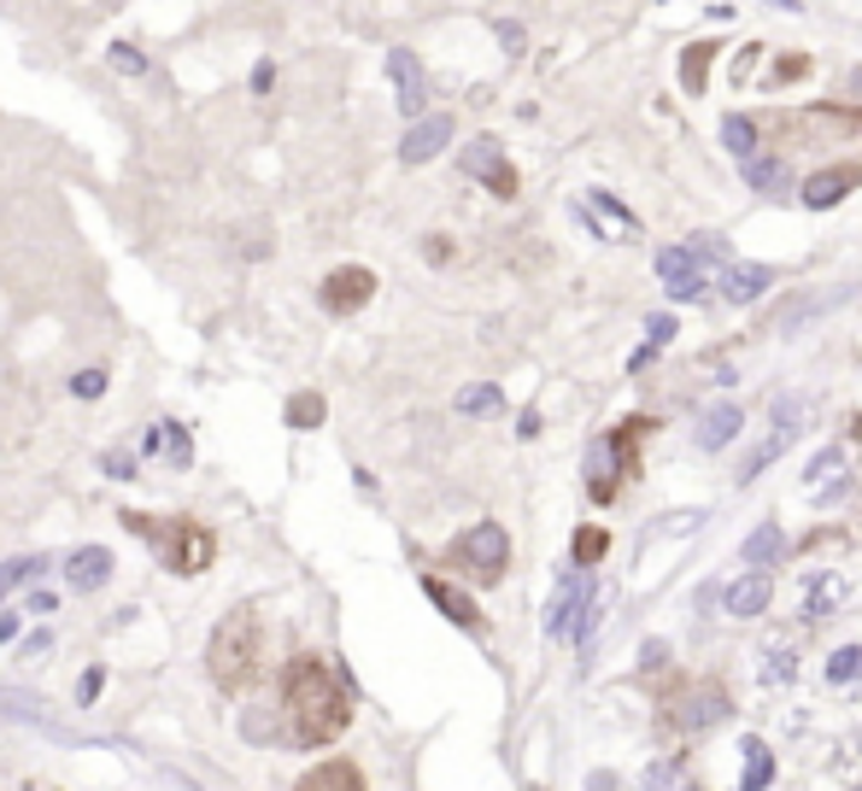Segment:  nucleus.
I'll use <instances>...</instances> for the list:
<instances>
[{
  "instance_id": "obj_32",
  "label": "nucleus",
  "mask_w": 862,
  "mask_h": 791,
  "mask_svg": "<svg viewBox=\"0 0 862 791\" xmlns=\"http://www.w3.org/2000/svg\"><path fill=\"white\" fill-rule=\"evenodd\" d=\"M675 328H681V323H675V317H663V311H657V317L646 323V346H669V341H675Z\"/></svg>"
},
{
  "instance_id": "obj_8",
  "label": "nucleus",
  "mask_w": 862,
  "mask_h": 791,
  "mask_svg": "<svg viewBox=\"0 0 862 791\" xmlns=\"http://www.w3.org/2000/svg\"><path fill=\"white\" fill-rule=\"evenodd\" d=\"M587 598H592V580H587L581 569H564L558 592H551V610H546V633H551V639H564V633H569V616L581 610Z\"/></svg>"
},
{
  "instance_id": "obj_2",
  "label": "nucleus",
  "mask_w": 862,
  "mask_h": 791,
  "mask_svg": "<svg viewBox=\"0 0 862 791\" xmlns=\"http://www.w3.org/2000/svg\"><path fill=\"white\" fill-rule=\"evenodd\" d=\"M387 77H394V100H399V112L417 123L428 118V71H423V59L410 53V48H387Z\"/></svg>"
},
{
  "instance_id": "obj_40",
  "label": "nucleus",
  "mask_w": 862,
  "mask_h": 791,
  "mask_svg": "<svg viewBox=\"0 0 862 791\" xmlns=\"http://www.w3.org/2000/svg\"><path fill=\"white\" fill-rule=\"evenodd\" d=\"M499 41H505V53H523V30L517 24H499Z\"/></svg>"
},
{
  "instance_id": "obj_27",
  "label": "nucleus",
  "mask_w": 862,
  "mask_h": 791,
  "mask_svg": "<svg viewBox=\"0 0 862 791\" xmlns=\"http://www.w3.org/2000/svg\"><path fill=\"white\" fill-rule=\"evenodd\" d=\"M640 791H692V780H687V768H675V762H651Z\"/></svg>"
},
{
  "instance_id": "obj_12",
  "label": "nucleus",
  "mask_w": 862,
  "mask_h": 791,
  "mask_svg": "<svg viewBox=\"0 0 862 791\" xmlns=\"http://www.w3.org/2000/svg\"><path fill=\"white\" fill-rule=\"evenodd\" d=\"M769 598H774V587H769V575H763V569L739 575V580H733V587L722 592V604H728V616H739V621L763 616V610H769Z\"/></svg>"
},
{
  "instance_id": "obj_21",
  "label": "nucleus",
  "mask_w": 862,
  "mask_h": 791,
  "mask_svg": "<svg viewBox=\"0 0 862 791\" xmlns=\"http://www.w3.org/2000/svg\"><path fill=\"white\" fill-rule=\"evenodd\" d=\"M300 791H364V780H358V768H346V762H323L317 774L300 780Z\"/></svg>"
},
{
  "instance_id": "obj_7",
  "label": "nucleus",
  "mask_w": 862,
  "mask_h": 791,
  "mask_svg": "<svg viewBox=\"0 0 862 791\" xmlns=\"http://www.w3.org/2000/svg\"><path fill=\"white\" fill-rule=\"evenodd\" d=\"M458 164H464L469 176H487L493 194H510V182H517V176H510V164H505V148H499L493 135H476V141H469V148L458 153Z\"/></svg>"
},
{
  "instance_id": "obj_15",
  "label": "nucleus",
  "mask_w": 862,
  "mask_h": 791,
  "mask_svg": "<svg viewBox=\"0 0 862 791\" xmlns=\"http://www.w3.org/2000/svg\"><path fill=\"white\" fill-rule=\"evenodd\" d=\"M728 716V698L722 692H710V686H698V692H687V703L675 710V721L687 727V733H704V727H716Z\"/></svg>"
},
{
  "instance_id": "obj_39",
  "label": "nucleus",
  "mask_w": 862,
  "mask_h": 791,
  "mask_svg": "<svg viewBox=\"0 0 862 791\" xmlns=\"http://www.w3.org/2000/svg\"><path fill=\"white\" fill-rule=\"evenodd\" d=\"M94 692H100V669H89V675H82V680H77V698H82V703H89Z\"/></svg>"
},
{
  "instance_id": "obj_42",
  "label": "nucleus",
  "mask_w": 862,
  "mask_h": 791,
  "mask_svg": "<svg viewBox=\"0 0 862 791\" xmlns=\"http://www.w3.org/2000/svg\"><path fill=\"white\" fill-rule=\"evenodd\" d=\"M587 791H616V780H610V774H592V780H587Z\"/></svg>"
},
{
  "instance_id": "obj_14",
  "label": "nucleus",
  "mask_w": 862,
  "mask_h": 791,
  "mask_svg": "<svg viewBox=\"0 0 862 791\" xmlns=\"http://www.w3.org/2000/svg\"><path fill=\"white\" fill-rule=\"evenodd\" d=\"M369 294H376V276H369V270H335V276H328V287H323L328 311H353V305H364Z\"/></svg>"
},
{
  "instance_id": "obj_30",
  "label": "nucleus",
  "mask_w": 862,
  "mask_h": 791,
  "mask_svg": "<svg viewBox=\"0 0 862 791\" xmlns=\"http://www.w3.org/2000/svg\"><path fill=\"white\" fill-rule=\"evenodd\" d=\"M856 675H862V651H856V645H845V651L828 657V680H833V686H845V680H856Z\"/></svg>"
},
{
  "instance_id": "obj_41",
  "label": "nucleus",
  "mask_w": 862,
  "mask_h": 791,
  "mask_svg": "<svg viewBox=\"0 0 862 791\" xmlns=\"http://www.w3.org/2000/svg\"><path fill=\"white\" fill-rule=\"evenodd\" d=\"M271 82H276V65H253V89L258 94H271Z\"/></svg>"
},
{
  "instance_id": "obj_24",
  "label": "nucleus",
  "mask_w": 862,
  "mask_h": 791,
  "mask_svg": "<svg viewBox=\"0 0 862 791\" xmlns=\"http://www.w3.org/2000/svg\"><path fill=\"white\" fill-rule=\"evenodd\" d=\"M739 751H746V780H739V791H763L774 780V757L763 751V739H746Z\"/></svg>"
},
{
  "instance_id": "obj_22",
  "label": "nucleus",
  "mask_w": 862,
  "mask_h": 791,
  "mask_svg": "<svg viewBox=\"0 0 862 791\" xmlns=\"http://www.w3.org/2000/svg\"><path fill=\"white\" fill-rule=\"evenodd\" d=\"M722 148H728L733 159H757V123H751L746 112H728V118H722Z\"/></svg>"
},
{
  "instance_id": "obj_34",
  "label": "nucleus",
  "mask_w": 862,
  "mask_h": 791,
  "mask_svg": "<svg viewBox=\"0 0 862 791\" xmlns=\"http://www.w3.org/2000/svg\"><path fill=\"white\" fill-rule=\"evenodd\" d=\"M112 65H118V71H130V77H141V71H148V59H141L130 41H118V48H112Z\"/></svg>"
},
{
  "instance_id": "obj_38",
  "label": "nucleus",
  "mask_w": 862,
  "mask_h": 791,
  "mask_svg": "<svg viewBox=\"0 0 862 791\" xmlns=\"http://www.w3.org/2000/svg\"><path fill=\"white\" fill-rule=\"evenodd\" d=\"M53 651V633H30L24 639V657H48Z\"/></svg>"
},
{
  "instance_id": "obj_20",
  "label": "nucleus",
  "mask_w": 862,
  "mask_h": 791,
  "mask_svg": "<svg viewBox=\"0 0 862 791\" xmlns=\"http://www.w3.org/2000/svg\"><path fill=\"white\" fill-rule=\"evenodd\" d=\"M780 551H787V534H780L774 523H763V528L746 534V564L769 569V564H780Z\"/></svg>"
},
{
  "instance_id": "obj_6",
  "label": "nucleus",
  "mask_w": 862,
  "mask_h": 791,
  "mask_svg": "<svg viewBox=\"0 0 862 791\" xmlns=\"http://www.w3.org/2000/svg\"><path fill=\"white\" fill-rule=\"evenodd\" d=\"M452 130H458V123H452L446 112H428V118H417V123H410V130H405V141H399V159H405V164H428L435 153H446Z\"/></svg>"
},
{
  "instance_id": "obj_10",
  "label": "nucleus",
  "mask_w": 862,
  "mask_h": 791,
  "mask_svg": "<svg viewBox=\"0 0 862 791\" xmlns=\"http://www.w3.org/2000/svg\"><path fill=\"white\" fill-rule=\"evenodd\" d=\"M112 551L107 546H82V551H71V564H65V580H71V592H100L112 580Z\"/></svg>"
},
{
  "instance_id": "obj_31",
  "label": "nucleus",
  "mask_w": 862,
  "mask_h": 791,
  "mask_svg": "<svg viewBox=\"0 0 862 791\" xmlns=\"http://www.w3.org/2000/svg\"><path fill=\"white\" fill-rule=\"evenodd\" d=\"M71 393L77 399H100V393H107V369H82V376H71Z\"/></svg>"
},
{
  "instance_id": "obj_4",
  "label": "nucleus",
  "mask_w": 862,
  "mask_h": 791,
  "mask_svg": "<svg viewBox=\"0 0 862 791\" xmlns=\"http://www.w3.org/2000/svg\"><path fill=\"white\" fill-rule=\"evenodd\" d=\"M798 410H804L798 399H780V405H774V428H769V440H763V446H757V452L746 457V469H739V481H757V475H763V469L774 464V457H780V452H787V446L798 440Z\"/></svg>"
},
{
  "instance_id": "obj_17",
  "label": "nucleus",
  "mask_w": 862,
  "mask_h": 791,
  "mask_svg": "<svg viewBox=\"0 0 862 791\" xmlns=\"http://www.w3.org/2000/svg\"><path fill=\"white\" fill-rule=\"evenodd\" d=\"M845 575H815L810 587H804V616H833L839 604H845Z\"/></svg>"
},
{
  "instance_id": "obj_1",
  "label": "nucleus",
  "mask_w": 862,
  "mask_h": 791,
  "mask_svg": "<svg viewBox=\"0 0 862 791\" xmlns=\"http://www.w3.org/2000/svg\"><path fill=\"white\" fill-rule=\"evenodd\" d=\"M287 710H294V733L305 744L328 739L346 721V703H341V692L328 686V675L317 669V662H300V669L287 675Z\"/></svg>"
},
{
  "instance_id": "obj_9",
  "label": "nucleus",
  "mask_w": 862,
  "mask_h": 791,
  "mask_svg": "<svg viewBox=\"0 0 862 791\" xmlns=\"http://www.w3.org/2000/svg\"><path fill=\"white\" fill-rule=\"evenodd\" d=\"M0 721L36 727V733H48V739H65V744H71V733H65V727H59L53 716H41V698L18 692V686H0Z\"/></svg>"
},
{
  "instance_id": "obj_36",
  "label": "nucleus",
  "mask_w": 862,
  "mask_h": 791,
  "mask_svg": "<svg viewBox=\"0 0 862 791\" xmlns=\"http://www.w3.org/2000/svg\"><path fill=\"white\" fill-rule=\"evenodd\" d=\"M763 680H774V686H780V680H792V651H774V657H769V669H763Z\"/></svg>"
},
{
  "instance_id": "obj_26",
  "label": "nucleus",
  "mask_w": 862,
  "mask_h": 791,
  "mask_svg": "<svg viewBox=\"0 0 862 791\" xmlns=\"http://www.w3.org/2000/svg\"><path fill=\"white\" fill-rule=\"evenodd\" d=\"M159 446H164V457H171L176 469L194 464V440H189V428H182V423H159Z\"/></svg>"
},
{
  "instance_id": "obj_28",
  "label": "nucleus",
  "mask_w": 862,
  "mask_h": 791,
  "mask_svg": "<svg viewBox=\"0 0 862 791\" xmlns=\"http://www.w3.org/2000/svg\"><path fill=\"white\" fill-rule=\"evenodd\" d=\"M428 598H435V604H440V610H446L452 621H464V628H469V621H476V604H469L464 592H452V587H440V580H428Z\"/></svg>"
},
{
  "instance_id": "obj_13",
  "label": "nucleus",
  "mask_w": 862,
  "mask_h": 791,
  "mask_svg": "<svg viewBox=\"0 0 862 791\" xmlns=\"http://www.w3.org/2000/svg\"><path fill=\"white\" fill-rule=\"evenodd\" d=\"M769 282H774V270H769V264H722V300H733V305L763 300V294H769Z\"/></svg>"
},
{
  "instance_id": "obj_29",
  "label": "nucleus",
  "mask_w": 862,
  "mask_h": 791,
  "mask_svg": "<svg viewBox=\"0 0 862 791\" xmlns=\"http://www.w3.org/2000/svg\"><path fill=\"white\" fill-rule=\"evenodd\" d=\"M587 205H592V212H605L610 223H622V229H628V235H640V217H633V212H628V205H622V200H610L605 189H592V194H587Z\"/></svg>"
},
{
  "instance_id": "obj_5",
  "label": "nucleus",
  "mask_w": 862,
  "mask_h": 791,
  "mask_svg": "<svg viewBox=\"0 0 862 791\" xmlns=\"http://www.w3.org/2000/svg\"><path fill=\"white\" fill-rule=\"evenodd\" d=\"M458 551H464V564L469 569H481L487 580L505 569V557H510V539H505V528L499 523H476L464 539H458Z\"/></svg>"
},
{
  "instance_id": "obj_25",
  "label": "nucleus",
  "mask_w": 862,
  "mask_h": 791,
  "mask_svg": "<svg viewBox=\"0 0 862 791\" xmlns=\"http://www.w3.org/2000/svg\"><path fill=\"white\" fill-rule=\"evenodd\" d=\"M505 405V393L493 387V382H469V387H458V410L464 416H487V410H499Z\"/></svg>"
},
{
  "instance_id": "obj_19",
  "label": "nucleus",
  "mask_w": 862,
  "mask_h": 791,
  "mask_svg": "<svg viewBox=\"0 0 862 791\" xmlns=\"http://www.w3.org/2000/svg\"><path fill=\"white\" fill-rule=\"evenodd\" d=\"M845 189H851V176H845V171H821V176H810L798 194H804V205H810V212H828V205H839V200H845Z\"/></svg>"
},
{
  "instance_id": "obj_3",
  "label": "nucleus",
  "mask_w": 862,
  "mask_h": 791,
  "mask_svg": "<svg viewBox=\"0 0 862 791\" xmlns=\"http://www.w3.org/2000/svg\"><path fill=\"white\" fill-rule=\"evenodd\" d=\"M657 276H663L669 300H698L704 294V258H698L692 246H663V253H657Z\"/></svg>"
},
{
  "instance_id": "obj_35",
  "label": "nucleus",
  "mask_w": 862,
  "mask_h": 791,
  "mask_svg": "<svg viewBox=\"0 0 862 791\" xmlns=\"http://www.w3.org/2000/svg\"><path fill=\"white\" fill-rule=\"evenodd\" d=\"M692 253H698V258H716V264H728V246H722V235H698V241H692Z\"/></svg>"
},
{
  "instance_id": "obj_18",
  "label": "nucleus",
  "mask_w": 862,
  "mask_h": 791,
  "mask_svg": "<svg viewBox=\"0 0 862 791\" xmlns=\"http://www.w3.org/2000/svg\"><path fill=\"white\" fill-rule=\"evenodd\" d=\"M746 182H751L757 194L780 200V194L792 189V171H787V164H780V159H746Z\"/></svg>"
},
{
  "instance_id": "obj_37",
  "label": "nucleus",
  "mask_w": 862,
  "mask_h": 791,
  "mask_svg": "<svg viewBox=\"0 0 862 791\" xmlns=\"http://www.w3.org/2000/svg\"><path fill=\"white\" fill-rule=\"evenodd\" d=\"M107 475H118V481H123V475H135V457H123V452H112V457H107Z\"/></svg>"
},
{
  "instance_id": "obj_11",
  "label": "nucleus",
  "mask_w": 862,
  "mask_h": 791,
  "mask_svg": "<svg viewBox=\"0 0 862 791\" xmlns=\"http://www.w3.org/2000/svg\"><path fill=\"white\" fill-rule=\"evenodd\" d=\"M739 428H746V416H739L733 405H710V410H698V423H692V440L704 446V452H722L739 440Z\"/></svg>"
},
{
  "instance_id": "obj_16",
  "label": "nucleus",
  "mask_w": 862,
  "mask_h": 791,
  "mask_svg": "<svg viewBox=\"0 0 862 791\" xmlns=\"http://www.w3.org/2000/svg\"><path fill=\"white\" fill-rule=\"evenodd\" d=\"M804 487H810V498H839V487H845V452L839 446H828L810 464V475H804Z\"/></svg>"
},
{
  "instance_id": "obj_43",
  "label": "nucleus",
  "mask_w": 862,
  "mask_h": 791,
  "mask_svg": "<svg viewBox=\"0 0 862 791\" xmlns=\"http://www.w3.org/2000/svg\"><path fill=\"white\" fill-rule=\"evenodd\" d=\"M769 7H780V12H804V0H769Z\"/></svg>"
},
{
  "instance_id": "obj_33",
  "label": "nucleus",
  "mask_w": 862,
  "mask_h": 791,
  "mask_svg": "<svg viewBox=\"0 0 862 791\" xmlns=\"http://www.w3.org/2000/svg\"><path fill=\"white\" fill-rule=\"evenodd\" d=\"M287 416H294V428H317L323 399H294V405H287Z\"/></svg>"
},
{
  "instance_id": "obj_44",
  "label": "nucleus",
  "mask_w": 862,
  "mask_h": 791,
  "mask_svg": "<svg viewBox=\"0 0 862 791\" xmlns=\"http://www.w3.org/2000/svg\"><path fill=\"white\" fill-rule=\"evenodd\" d=\"M851 94H862V71H851Z\"/></svg>"
},
{
  "instance_id": "obj_23",
  "label": "nucleus",
  "mask_w": 862,
  "mask_h": 791,
  "mask_svg": "<svg viewBox=\"0 0 862 791\" xmlns=\"http://www.w3.org/2000/svg\"><path fill=\"white\" fill-rule=\"evenodd\" d=\"M41 575H48V557H7V564H0V598L30 587V580H41Z\"/></svg>"
}]
</instances>
